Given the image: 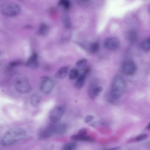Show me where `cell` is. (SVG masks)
<instances>
[{
    "mask_svg": "<svg viewBox=\"0 0 150 150\" xmlns=\"http://www.w3.org/2000/svg\"><path fill=\"white\" fill-rule=\"evenodd\" d=\"M54 134L53 125H51L42 130L40 133V137L41 138H46Z\"/></svg>",
    "mask_w": 150,
    "mask_h": 150,
    "instance_id": "4fadbf2b",
    "label": "cell"
},
{
    "mask_svg": "<svg viewBox=\"0 0 150 150\" xmlns=\"http://www.w3.org/2000/svg\"><path fill=\"white\" fill-rule=\"evenodd\" d=\"M53 81L50 78L44 76L42 77L39 88L40 91L44 94H48L51 92L54 87Z\"/></svg>",
    "mask_w": 150,
    "mask_h": 150,
    "instance_id": "5b68a950",
    "label": "cell"
},
{
    "mask_svg": "<svg viewBox=\"0 0 150 150\" xmlns=\"http://www.w3.org/2000/svg\"><path fill=\"white\" fill-rule=\"evenodd\" d=\"M87 133V130L86 128H83L81 129L78 132V134L80 135H86Z\"/></svg>",
    "mask_w": 150,
    "mask_h": 150,
    "instance_id": "f546056e",
    "label": "cell"
},
{
    "mask_svg": "<svg viewBox=\"0 0 150 150\" xmlns=\"http://www.w3.org/2000/svg\"><path fill=\"white\" fill-rule=\"evenodd\" d=\"M94 119V117L90 115H88L86 116L84 119V121L86 123H88L91 122Z\"/></svg>",
    "mask_w": 150,
    "mask_h": 150,
    "instance_id": "83f0119b",
    "label": "cell"
},
{
    "mask_svg": "<svg viewBox=\"0 0 150 150\" xmlns=\"http://www.w3.org/2000/svg\"><path fill=\"white\" fill-rule=\"evenodd\" d=\"M25 135V132L23 129H11L4 134L1 140V144L4 146L11 145L23 139Z\"/></svg>",
    "mask_w": 150,
    "mask_h": 150,
    "instance_id": "7a4b0ae2",
    "label": "cell"
},
{
    "mask_svg": "<svg viewBox=\"0 0 150 150\" xmlns=\"http://www.w3.org/2000/svg\"><path fill=\"white\" fill-rule=\"evenodd\" d=\"M137 34L136 31L133 29L129 30L127 33V38L131 42H134L137 40Z\"/></svg>",
    "mask_w": 150,
    "mask_h": 150,
    "instance_id": "ac0fdd59",
    "label": "cell"
},
{
    "mask_svg": "<svg viewBox=\"0 0 150 150\" xmlns=\"http://www.w3.org/2000/svg\"><path fill=\"white\" fill-rule=\"evenodd\" d=\"M87 62V60L85 59L79 60L76 62L75 64L76 69L78 71L83 70L86 68Z\"/></svg>",
    "mask_w": 150,
    "mask_h": 150,
    "instance_id": "e0dca14e",
    "label": "cell"
},
{
    "mask_svg": "<svg viewBox=\"0 0 150 150\" xmlns=\"http://www.w3.org/2000/svg\"><path fill=\"white\" fill-rule=\"evenodd\" d=\"M125 81L121 76L117 74L114 77L111 84L110 95L111 99L116 100L124 94L126 89Z\"/></svg>",
    "mask_w": 150,
    "mask_h": 150,
    "instance_id": "6da1fadb",
    "label": "cell"
},
{
    "mask_svg": "<svg viewBox=\"0 0 150 150\" xmlns=\"http://www.w3.org/2000/svg\"><path fill=\"white\" fill-rule=\"evenodd\" d=\"M59 4L62 6L66 9L69 8L70 5L69 1L67 0H63L59 1Z\"/></svg>",
    "mask_w": 150,
    "mask_h": 150,
    "instance_id": "cb8c5ba5",
    "label": "cell"
},
{
    "mask_svg": "<svg viewBox=\"0 0 150 150\" xmlns=\"http://www.w3.org/2000/svg\"><path fill=\"white\" fill-rule=\"evenodd\" d=\"M54 134L61 135L66 132L67 127L64 124L59 123L53 125Z\"/></svg>",
    "mask_w": 150,
    "mask_h": 150,
    "instance_id": "7c38bea8",
    "label": "cell"
},
{
    "mask_svg": "<svg viewBox=\"0 0 150 150\" xmlns=\"http://www.w3.org/2000/svg\"><path fill=\"white\" fill-rule=\"evenodd\" d=\"M120 146H117L113 148L108 149L105 150H117L120 149Z\"/></svg>",
    "mask_w": 150,
    "mask_h": 150,
    "instance_id": "1f68e13d",
    "label": "cell"
},
{
    "mask_svg": "<svg viewBox=\"0 0 150 150\" xmlns=\"http://www.w3.org/2000/svg\"><path fill=\"white\" fill-rule=\"evenodd\" d=\"M76 146V144L74 142L67 143L63 147V150H73Z\"/></svg>",
    "mask_w": 150,
    "mask_h": 150,
    "instance_id": "603a6c76",
    "label": "cell"
},
{
    "mask_svg": "<svg viewBox=\"0 0 150 150\" xmlns=\"http://www.w3.org/2000/svg\"><path fill=\"white\" fill-rule=\"evenodd\" d=\"M147 137V135L145 133H142L139 134L135 137V140L138 141H141L145 139Z\"/></svg>",
    "mask_w": 150,
    "mask_h": 150,
    "instance_id": "d4e9b609",
    "label": "cell"
},
{
    "mask_svg": "<svg viewBox=\"0 0 150 150\" xmlns=\"http://www.w3.org/2000/svg\"><path fill=\"white\" fill-rule=\"evenodd\" d=\"M63 22L64 25L67 28H69L70 26V21L69 17L66 16H64Z\"/></svg>",
    "mask_w": 150,
    "mask_h": 150,
    "instance_id": "484cf974",
    "label": "cell"
},
{
    "mask_svg": "<svg viewBox=\"0 0 150 150\" xmlns=\"http://www.w3.org/2000/svg\"><path fill=\"white\" fill-rule=\"evenodd\" d=\"M103 124V123L95 121L90 123L89 125L93 127H95Z\"/></svg>",
    "mask_w": 150,
    "mask_h": 150,
    "instance_id": "f1b7e54d",
    "label": "cell"
},
{
    "mask_svg": "<svg viewBox=\"0 0 150 150\" xmlns=\"http://www.w3.org/2000/svg\"><path fill=\"white\" fill-rule=\"evenodd\" d=\"M21 63V62L20 61H15L11 62L10 63L11 66H14L19 65Z\"/></svg>",
    "mask_w": 150,
    "mask_h": 150,
    "instance_id": "4dcf8cb0",
    "label": "cell"
},
{
    "mask_svg": "<svg viewBox=\"0 0 150 150\" xmlns=\"http://www.w3.org/2000/svg\"><path fill=\"white\" fill-rule=\"evenodd\" d=\"M40 97L37 94L34 93L30 97V103L33 107H38L40 104Z\"/></svg>",
    "mask_w": 150,
    "mask_h": 150,
    "instance_id": "2e32d148",
    "label": "cell"
},
{
    "mask_svg": "<svg viewBox=\"0 0 150 150\" xmlns=\"http://www.w3.org/2000/svg\"><path fill=\"white\" fill-rule=\"evenodd\" d=\"M49 30V27L45 24H41L38 30V33L41 35H46Z\"/></svg>",
    "mask_w": 150,
    "mask_h": 150,
    "instance_id": "d6986e66",
    "label": "cell"
},
{
    "mask_svg": "<svg viewBox=\"0 0 150 150\" xmlns=\"http://www.w3.org/2000/svg\"><path fill=\"white\" fill-rule=\"evenodd\" d=\"M38 65V55L36 53L34 52L27 61L26 65L27 67L35 68Z\"/></svg>",
    "mask_w": 150,
    "mask_h": 150,
    "instance_id": "8fae6325",
    "label": "cell"
},
{
    "mask_svg": "<svg viewBox=\"0 0 150 150\" xmlns=\"http://www.w3.org/2000/svg\"><path fill=\"white\" fill-rule=\"evenodd\" d=\"M14 87L17 91L21 93H29L31 90L30 84L28 78L23 75H20L15 79Z\"/></svg>",
    "mask_w": 150,
    "mask_h": 150,
    "instance_id": "3957f363",
    "label": "cell"
},
{
    "mask_svg": "<svg viewBox=\"0 0 150 150\" xmlns=\"http://www.w3.org/2000/svg\"><path fill=\"white\" fill-rule=\"evenodd\" d=\"M122 72L125 74L130 76L135 73L136 70V67L135 63L131 61H125L122 67Z\"/></svg>",
    "mask_w": 150,
    "mask_h": 150,
    "instance_id": "9c48e42d",
    "label": "cell"
},
{
    "mask_svg": "<svg viewBox=\"0 0 150 150\" xmlns=\"http://www.w3.org/2000/svg\"><path fill=\"white\" fill-rule=\"evenodd\" d=\"M53 145L50 143L44 144L42 146V150H53Z\"/></svg>",
    "mask_w": 150,
    "mask_h": 150,
    "instance_id": "4316f807",
    "label": "cell"
},
{
    "mask_svg": "<svg viewBox=\"0 0 150 150\" xmlns=\"http://www.w3.org/2000/svg\"><path fill=\"white\" fill-rule=\"evenodd\" d=\"M103 44L106 49L109 50H114L119 47L120 42L119 40L117 38L111 37L105 39Z\"/></svg>",
    "mask_w": 150,
    "mask_h": 150,
    "instance_id": "ba28073f",
    "label": "cell"
},
{
    "mask_svg": "<svg viewBox=\"0 0 150 150\" xmlns=\"http://www.w3.org/2000/svg\"><path fill=\"white\" fill-rule=\"evenodd\" d=\"M69 70L67 66H64L59 69L55 74V77L57 79H61L67 75Z\"/></svg>",
    "mask_w": 150,
    "mask_h": 150,
    "instance_id": "9a60e30c",
    "label": "cell"
},
{
    "mask_svg": "<svg viewBox=\"0 0 150 150\" xmlns=\"http://www.w3.org/2000/svg\"><path fill=\"white\" fill-rule=\"evenodd\" d=\"M79 76V71L75 68L71 69L70 71L69 74V78L71 80L77 79Z\"/></svg>",
    "mask_w": 150,
    "mask_h": 150,
    "instance_id": "ffe728a7",
    "label": "cell"
},
{
    "mask_svg": "<svg viewBox=\"0 0 150 150\" xmlns=\"http://www.w3.org/2000/svg\"><path fill=\"white\" fill-rule=\"evenodd\" d=\"M21 8L20 6L17 4L8 3L2 5L1 11L4 15L8 17L17 16L20 13Z\"/></svg>",
    "mask_w": 150,
    "mask_h": 150,
    "instance_id": "277c9868",
    "label": "cell"
},
{
    "mask_svg": "<svg viewBox=\"0 0 150 150\" xmlns=\"http://www.w3.org/2000/svg\"><path fill=\"white\" fill-rule=\"evenodd\" d=\"M142 47L145 51H148L150 49V38H148L145 40L142 44Z\"/></svg>",
    "mask_w": 150,
    "mask_h": 150,
    "instance_id": "7402d4cb",
    "label": "cell"
},
{
    "mask_svg": "<svg viewBox=\"0 0 150 150\" xmlns=\"http://www.w3.org/2000/svg\"><path fill=\"white\" fill-rule=\"evenodd\" d=\"M25 28H31V26L29 25H28L25 26Z\"/></svg>",
    "mask_w": 150,
    "mask_h": 150,
    "instance_id": "836d02e7",
    "label": "cell"
},
{
    "mask_svg": "<svg viewBox=\"0 0 150 150\" xmlns=\"http://www.w3.org/2000/svg\"><path fill=\"white\" fill-rule=\"evenodd\" d=\"M100 48L99 44L98 42L92 43L90 46V50L91 52L95 53L98 51Z\"/></svg>",
    "mask_w": 150,
    "mask_h": 150,
    "instance_id": "44dd1931",
    "label": "cell"
},
{
    "mask_svg": "<svg viewBox=\"0 0 150 150\" xmlns=\"http://www.w3.org/2000/svg\"><path fill=\"white\" fill-rule=\"evenodd\" d=\"M102 90V88L99 86L98 81L96 79H93L91 82L88 86V95L91 99H94L98 96Z\"/></svg>",
    "mask_w": 150,
    "mask_h": 150,
    "instance_id": "8992f818",
    "label": "cell"
},
{
    "mask_svg": "<svg viewBox=\"0 0 150 150\" xmlns=\"http://www.w3.org/2000/svg\"><path fill=\"white\" fill-rule=\"evenodd\" d=\"M87 75L83 72L76 79L74 84L75 88L78 89L82 88L85 85Z\"/></svg>",
    "mask_w": 150,
    "mask_h": 150,
    "instance_id": "30bf717a",
    "label": "cell"
},
{
    "mask_svg": "<svg viewBox=\"0 0 150 150\" xmlns=\"http://www.w3.org/2000/svg\"><path fill=\"white\" fill-rule=\"evenodd\" d=\"M70 138L72 140H74L82 141L92 142L94 141V140L93 138L86 135H81L77 134L71 136Z\"/></svg>",
    "mask_w": 150,
    "mask_h": 150,
    "instance_id": "5bb4252c",
    "label": "cell"
},
{
    "mask_svg": "<svg viewBox=\"0 0 150 150\" xmlns=\"http://www.w3.org/2000/svg\"><path fill=\"white\" fill-rule=\"evenodd\" d=\"M65 108L63 105H58L53 108L50 112L49 117L53 122H58L62 118L65 112Z\"/></svg>",
    "mask_w": 150,
    "mask_h": 150,
    "instance_id": "52a82bcc",
    "label": "cell"
},
{
    "mask_svg": "<svg viewBox=\"0 0 150 150\" xmlns=\"http://www.w3.org/2000/svg\"><path fill=\"white\" fill-rule=\"evenodd\" d=\"M150 123H149V124H148L147 126H146V128L148 130H149L150 129Z\"/></svg>",
    "mask_w": 150,
    "mask_h": 150,
    "instance_id": "d6a6232c",
    "label": "cell"
}]
</instances>
